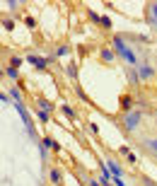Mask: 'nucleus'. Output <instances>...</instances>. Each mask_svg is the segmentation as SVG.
Here are the masks:
<instances>
[{
    "label": "nucleus",
    "instance_id": "obj_1",
    "mask_svg": "<svg viewBox=\"0 0 157 186\" xmlns=\"http://www.w3.org/2000/svg\"><path fill=\"white\" fill-rule=\"evenodd\" d=\"M118 53H121V56L126 58V60H130V63L135 60V58H133V53H130V51H128V48H126V46H123L121 41H118Z\"/></svg>",
    "mask_w": 157,
    "mask_h": 186
}]
</instances>
